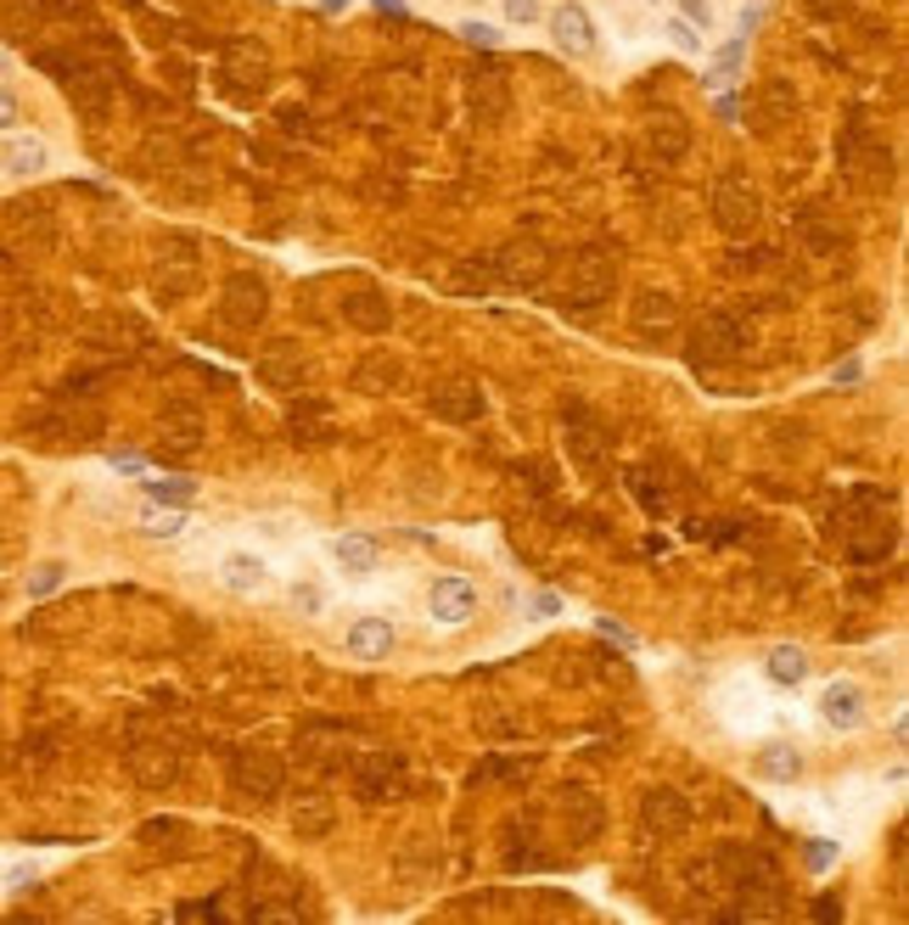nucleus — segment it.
Returning a JSON list of instances; mask_svg holds the SVG:
<instances>
[{
  "label": "nucleus",
  "instance_id": "f257e3e1",
  "mask_svg": "<svg viewBox=\"0 0 909 925\" xmlns=\"http://www.w3.org/2000/svg\"><path fill=\"white\" fill-rule=\"evenodd\" d=\"M545 28H550V40H556V51H567V56H578V62H590L596 51H601V28H596V17L578 7V0H562V7H550L545 12Z\"/></svg>",
  "mask_w": 909,
  "mask_h": 925
},
{
  "label": "nucleus",
  "instance_id": "f03ea898",
  "mask_svg": "<svg viewBox=\"0 0 909 925\" xmlns=\"http://www.w3.org/2000/svg\"><path fill=\"white\" fill-rule=\"evenodd\" d=\"M427 617L438 622V629H466V622L477 617V583L461 578V573H444L427 583Z\"/></svg>",
  "mask_w": 909,
  "mask_h": 925
},
{
  "label": "nucleus",
  "instance_id": "7ed1b4c3",
  "mask_svg": "<svg viewBox=\"0 0 909 925\" xmlns=\"http://www.w3.org/2000/svg\"><path fill=\"white\" fill-rule=\"evenodd\" d=\"M820 723L825 730H836V735H854V730H865L870 723V696L854 684V679H831L825 690H820Z\"/></svg>",
  "mask_w": 909,
  "mask_h": 925
},
{
  "label": "nucleus",
  "instance_id": "20e7f679",
  "mask_svg": "<svg viewBox=\"0 0 909 925\" xmlns=\"http://www.w3.org/2000/svg\"><path fill=\"white\" fill-rule=\"evenodd\" d=\"M394 645H399L394 617L366 612V617H354L348 629H343V651L354 656V663H387V656H394Z\"/></svg>",
  "mask_w": 909,
  "mask_h": 925
},
{
  "label": "nucleus",
  "instance_id": "39448f33",
  "mask_svg": "<svg viewBox=\"0 0 909 925\" xmlns=\"http://www.w3.org/2000/svg\"><path fill=\"white\" fill-rule=\"evenodd\" d=\"M719 707H725L730 730H764V723H769V696L758 684H746V679H730L719 690Z\"/></svg>",
  "mask_w": 909,
  "mask_h": 925
},
{
  "label": "nucleus",
  "instance_id": "423d86ee",
  "mask_svg": "<svg viewBox=\"0 0 909 925\" xmlns=\"http://www.w3.org/2000/svg\"><path fill=\"white\" fill-rule=\"evenodd\" d=\"M219 583L231 594H265L270 589V561L258 550H225L219 555Z\"/></svg>",
  "mask_w": 909,
  "mask_h": 925
},
{
  "label": "nucleus",
  "instance_id": "0eeeda50",
  "mask_svg": "<svg viewBox=\"0 0 909 925\" xmlns=\"http://www.w3.org/2000/svg\"><path fill=\"white\" fill-rule=\"evenodd\" d=\"M332 561H337L348 578H371L382 567V544L371 534H337L332 539Z\"/></svg>",
  "mask_w": 909,
  "mask_h": 925
},
{
  "label": "nucleus",
  "instance_id": "6e6552de",
  "mask_svg": "<svg viewBox=\"0 0 909 925\" xmlns=\"http://www.w3.org/2000/svg\"><path fill=\"white\" fill-rule=\"evenodd\" d=\"M808 673H815V663H808V651H803V645H774V651L764 656V679H769V684H781V690L808 684Z\"/></svg>",
  "mask_w": 909,
  "mask_h": 925
},
{
  "label": "nucleus",
  "instance_id": "1a4fd4ad",
  "mask_svg": "<svg viewBox=\"0 0 909 925\" xmlns=\"http://www.w3.org/2000/svg\"><path fill=\"white\" fill-rule=\"evenodd\" d=\"M753 769H758V780H769V785H792V780L803 774V751H797L792 741H769V746L753 757Z\"/></svg>",
  "mask_w": 909,
  "mask_h": 925
},
{
  "label": "nucleus",
  "instance_id": "9d476101",
  "mask_svg": "<svg viewBox=\"0 0 909 925\" xmlns=\"http://www.w3.org/2000/svg\"><path fill=\"white\" fill-rule=\"evenodd\" d=\"M741 56H746V35L725 40L719 51H713V68L702 74V85H707V90H730V79H735V68H741Z\"/></svg>",
  "mask_w": 909,
  "mask_h": 925
},
{
  "label": "nucleus",
  "instance_id": "9b49d317",
  "mask_svg": "<svg viewBox=\"0 0 909 925\" xmlns=\"http://www.w3.org/2000/svg\"><path fill=\"white\" fill-rule=\"evenodd\" d=\"M197 493H203V483H191V477H157V483H146V500L152 505H180L185 511Z\"/></svg>",
  "mask_w": 909,
  "mask_h": 925
},
{
  "label": "nucleus",
  "instance_id": "f8f14e48",
  "mask_svg": "<svg viewBox=\"0 0 909 925\" xmlns=\"http://www.w3.org/2000/svg\"><path fill=\"white\" fill-rule=\"evenodd\" d=\"M185 527H191V522H185V511H180V505L141 511V534H146V539H164V544H169V539H180V534H185Z\"/></svg>",
  "mask_w": 909,
  "mask_h": 925
},
{
  "label": "nucleus",
  "instance_id": "ddd939ff",
  "mask_svg": "<svg viewBox=\"0 0 909 925\" xmlns=\"http://www.w3.org/2000/svg\"><path fill=\"white\" fill-rule=\"evenodd\" d=\"M663 35H668V46H674V51H686V56H702V28H691L686 17H679V12H674V17L663 23Z\"/></svg>",
  "mask_w": 909,
  "mask_h": 925
},
{
  "label": "nucleus",
  "instance_id": "4468645a",
  "mask_svg": "<svg viewBox=\"0 0 909 925\" xmlns=\"http://www.w3.org/2000/svg\"><path fill=\"white\" fill-rule=\"evenodd\" d=\"M17 124H23V102H17L12 85H0V141L17 136Z\"/></svg>",
  "mask_w": 909,
  "mask_h": 925
},
{
  "label": "nucleus",
  "instance_id": "2eb2a0df",
  "mask_svg": "<svg viewBox=\"0 0 909 925\" xmlns=\"http://www.w3.org/2000/svg\"><path fill=\"white\" fill-rule=\"evenodd\" d=\"M674 7H679V17H686L691 28H702V35L713 28V7H707V0H674Z\"/></svg>",
  "mask_w": 909,
  "mask_h": 925
},
{
  "label": "nucleus",
  "instance_id": "dca6fc26",
  "mask_svg": "<svg viewBox=\"0 0 909 925\" xmlns=\"http://www.w3.org/2000/svg\"><path fill=\"white\" fill-rule=\"evenodd\" d=\"M292 606H298V612H309V617H315L320 606H327V594H320L315 583H292Z\"/></svg>",
  "mask_w": 909,
  "mask_h": 925
},
{
  "label": "nucleus",
  "instance_id": "f3484780",
  "mask_svg": "<svg viewBox=\"0 0 909 925\" xmlns=\"http://www.w3.org/2000/svg\"><path fill=\"white\" fill-rule=\"evenodd\" d=\"M461 35H466L472 46H500V28H495V23H477V17L461 23Z\"/></svg>",
  "mask_w": 909,
  "mask_h": 925
},
{
  "label": "nucleus",
  "instance_id": "a211bd4d",
  "mask_svg": "<svg viewBox=\"0 0 909 925\" xmlns=\"http://www.w3.org/2000/svg\"><path fill=\"white\" fill-rule=\"evenodd\" d=\"M500 7H505V17H511V23H534V17H545L539 0H500Z\"/></svg>",
  "mask_w": 909,
  "mask_h": 925
},
{
  "label": "nucleus",
  "instance_id": "6ab92c4d",
  "mask_svg": "<svg viewBox=\"0 0 909 925\" xmlns=\"http://www.w3.org/2000/svg\"><path fill=\"white\" fill-rule=\"evenodd\" d=\"M62 583V567H56V561H46V567H35V578H28V589H35V594H51Z\"/></svg>",
  "mask_w": 909,
  "mask_h": 925
},
{
  "label": "nucleus",
  "instance_id": "aec40b11",
  "mask_svg": "<svg viewBox=\"0 0 909 925\" xmlns=\"http://www.w3.org/2000/svg\"><path fill=\"white\" fill-rule=\"evenodd\" d=\"M596 629H601V634H606V640H618V645H624V651H635V634H629V629H624V622H612V617H601V622H596Z\"/></svg>",
  "mask_w": 909,
  "mask_h": 925
},
{
  "label": "nucleus",
  "instance_id": "412c9836",
  "mask_svg": "<svg viewBox=\"0 0 909 925\" xmlns=\"http://www.w3.org/2000/svg\"><path fill=\"white\" fill-rule=\"evenodd\" d=\"M831 382H842V387H848V382H859V359H842V365L831 371Z\"/></svg>",
  "mask_w": 909,
  "mask_h": 925
},
{
  "label": "nucleus",
  "instance_id": "4be33fe9",
  "mask_svg": "<svg viewBox=\"0 0 909 925\" xmlns=\"http://www.w3.org/2000/svg\"><path fill=\"white\" fill-rule=\"evenodd\" d=\"M534 612H539V617H556V612H562V601H556V594H539Z\"/></svg>",
  "mask_w": 909,
  "mask_h": 925
},
{
  "label": "nucleus",
  "instance_id": "5701e85b",
  "mask_svg": "<svg viewBox=\"0 0 909 925\" xmlns=\"http://www.w3.org/2000/svg\"><path fill=\"white\" fill-rule=\"evenodd\" d=\"M376 12H387V17H405V0H371Z\"/></svg>",
  "mask_w": 909,
  "mask_h": 925
},
{
  "label": "nucleus",
  "instance_id": "b1692460",
  "mask_svg": "<svg viewBox=\"0 0 909 925\" xmlns=\"http://www.w3.org/2000/svg\"><path fill=\"white\" fill-rule=\"evenodd\" d=\"M320 7H327V12H348V7H354V0H320Z\"/></svg>",
  "mask_w": 909,
  "mask_h": 925
}]
</instances>
